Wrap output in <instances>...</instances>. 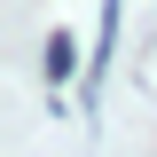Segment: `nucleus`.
I'll use <instances>...</instances> for the list:
<instances>
[{"label": "nucleus", "mask_w": 157, "mask_h": 157, "mask_svg": "<svg viewBox=\"0 0 157 157\" xmlns=\"http://www.w3.org/2000/svg\"><path fill=\"white\" fill-rule=\"evenodd\" d=\"M71 71H78V47H71V32H47V78L63 86Z\"/></svg>", "instance_id": "f257e3e1"}]
</instances>
